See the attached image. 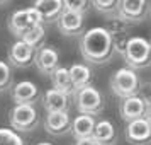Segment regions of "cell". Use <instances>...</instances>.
<instances>
[{"label":"cell","instance_id":"obj_1","mask_svg":"<svg viewBox=\"0 0 151 145\" xmlns=\"http://www.w3.org/2000/svg\"><path fill=\"white\" fill-rule=\"evenodd\" d=\"M80 55L87 63L105 65L112 60V38L104 28H92L80 36Z\"/></svg>","mask_w":151,"mask_h":145},{"label":"cell","instance_id":"obj_2","mask_svg":"<svg viewBox=\"0 0 151 145\" xmlns=\"http://www.w3.org/2000/svg\"><path fill=\"white\" fill-rule=\"evenodd\" d=\"M126 67L132 70H143L151 67V44L146 38L132 36L127 39L126 50L122 53Z\"/></svg>","mask_w":151,"mask_h":145},{"label":"cell","instance_id":"obj_3","mask_svg":"<svg viewBox=\"0 0 151 145\" xmlns=\"http://www.w3.org/2000/svg\"><path fill=\"white\" fill-rule=\"evenodd\" d=\"M110 89L121 99L137 96V92L141 89V79H139L136 70L122 67V68L116 70V74L112 75V79H110Z\"/></svg>","mask_w":151,"mask_h":145},{"label":"cell","instance_id":"obj_4","mask_svg":"<svg viewBox=\"0 0 151 145\" xmlns=\"http://www.w3.org/2000/svg\"><path fill=\"white\" fill-rule=\"evenodd\" d=\"M73 97H75V106L80 114H88V116L95 118L97 114H100L104 111V106H105L104 96L93 85L76 90Z\"/></svg>","mask_w":151,"mask_h":145},{"label":"cell","instance_id":"obj_5","mask_svg":"<svg viewBox=\"0 0 151 145\" xmlns=\"http://www.w3.org/2000/svg\"><path fill=\"white\" fill-rule=\"evenodd\" d=\"M9 123L15 133H29L39 125V113L36 106H14L9 113Z\"/></svg>","mask_w":151,"mask_h":145},{"label":"cell","instance_id":"obj_6","mask_svg":"<svg viewBox=\"0 0 151 145\" xmlns=\"http://www.w3.org/2000/svg\"><path fill=\"white\" fill-rule=\"evenodd\" d=\"M37 24H42L41 17L37 15V12L32 7H27V9H22V10H15L14 14L10 15V19H9V31L15 38L21 39L29 29L37 26Z\"/></svg>","mask_w":151,"mask_h":145},{"label":"cell","instance_id":"obj_7","mask_svg":"<svg viewBox=\"0 0 151 145\" xmlns=\"http://www.w3.org/2000/svg\"><path fill=\"white\" fill-rule=\"evenodd\" d=\"M150 10V2L146 0H117V17L126 24L141 22Z\"/></svg>","mask_w":151,"mask_h":145},{"label":"cell","instance_id":"obj_8","mask_svg":"<svg viewBox=\"0 0 151 145\" xmlns=\"http://www.w3.org/2000/svg\"><path fill=\"white\" fill-rule=\"evenodd\" d=\"M10 97L14 101V106H34L39 97V87L31 80H21L10 89Z\"/></svg>","mask_w":151,"mask_h":145},{"label":"cell","instance_id":"obj_9","mask_svg":"<svg viewBox=\"0 0 151 145\" xmlns=\"http://www.w3.org/2000/svg\"><path fill=\"white\" fill-rule=\"evenodd\" d=\"M58 62H60V55L56 48L46 46V44H41L39 48H36L32 63L42 75H51L58 68Z\"/></svg>","mask_w":151,"mask_h":145},{"label":"cell","instance_id":"obj_10","mask_svg":"<svg viewBox=\"0 0 151 145\" xmlns=\"http://www.w3.org/2000/svg\"><path fill=\"white\" fill-rule=\"evenodd\" d=\"M146 104H148V99L143 96H131L126 97V99H121V104H119V114L122 118V121L126 123H131L134 119H139V118H144V111H146Z\"/></svg>","mask_w":151,"mask_h":145},{"label":"cell","instance_id":"obj_11","mask_svg":"<svg viewBox=\"0 0 151 145\" xmlns=\"http://www.w3.org/2000/svg\"><path fill=\"white\" fill-rule=\"evenodd\" d=\"M126 140L131 145H150L151 144V126L150 123L139 118L131 123H126Z\"/></svg>","mask_w":151,"mask_h":145},{"label":"cell","instance_id":"obj_12","mask_svg":"<svg viewBox=\"0 0 151 145\" xmlns=\"http://www.w3.org/2000/svg\"><path fill=\"white\" fill-rule=\"evenodd\" d=\"M58 21V31L63 36H82L85 28V15L63 10Z\"/></svg>","mask_w":151,"mask_h":145},{"label":"cell","instance_id":"obj_13","mask_svg":"<svg viewBox=\"0 0 151 145\" xmlns=\"http://www.w3.org/2000/svg\"><path fill=\"white\" fill-rule=\"evenodd\" d=\"M34 48L26 44L22 39H17L9 48V65H12L15 68H26L34 60Z\"/></svg>","mask_w":151,"mask_h":145},{"label":"cell","instance_id":"obj_14","mask_svg":"<svg viewBox=\"0 0 151 145\" xmlns=\"http://www.w3.org/2000/svg\"><path fill=\"white\" fill-rule=\"evenodd\" d=\"M44 130L53 137H65L71 130L70 113H48L44 118Z\"/></svg>","mask_w":151,"mask_h":145},{"label":"cell","instance_id":"obj_15","mask_svg":"<svg viewBox=\"0 0 151 145\" xmlns=\"http://www.w3.org/2000/svg\"><path fill=\"white\" fill-rule=\"evenodd\" d=\"M41 104L46 109V113H70L71 96H66L55 89H49L41 97Z\"/></svg>","mask_w":151,"mask_h":145},{"label":"cell","instance_id":"obj_16","mask_svg":"<svg viewBox=\"0 0 151 145\" xmlns=\"http://www.w3.org/2000/svg\"><path fill=\"white\" fill-rule=\"evenodd\" d=\"M92 140L97 145H116L117 144V130L116 125L110 119H99L95 123Z\"/></svg>","mask_w":151,"mask_h":145},{"label":"cell","instance_id":"obj_17","mask_svg":"<svg viewBox=\"0 0 151 145\" xmlns=\"http://www.w3.org/2000/svg\"><path fill=\"white\" fill-rule=\"evenodd\" d=\"M31 7L41 17V22H53L63 12V0H36Z\"/></svg>","mask_w":151,"mask_h":145},{"label":"cell","instance_id":"obj_18","mask_svg":"<svg viewBox=\"0 0 151 145\" xmlns=\"http://www.w3.org/2000/svg\"><path fill=\"white\" fill-rule=\"evenodd\" d=\"M68 75H70V80H71V85H73L75 92L83 89V87H90L92 85L93 72L85 63H75V65L68 67Z\"/></svg>","mask_w":151,"mask_h":145},{"label":"cell","instance_id":"obj_19","mask_svg":"<svg viewBox=\"0 0 151 145\" xmlns=\"http://www.w3.org/2000/svg\"><path fill=\"white\" fill-rule=\"evenodd\" d=\"M97 119L93 116H88V114H78V116L73 118L71 121V135L75 137V140H80V138H92V133H93V128H95Z\"/></svg>","mask_w":151,"mask_h":145},{"label":"cell","instance_id":"obj_20","mask_svg":"<svg viewBox=\"0 0 151 145\" xmlns=\"http://www.w3.org/2000/svg\"><path fill=\"white\" fill-rule=\"evenodd\" d=\"M49 77H51V84H53L55 90L63 92L66 96H73L75 94V89H73L70 75H68V67H58Z\"/></svg>","mask_w":151,"mask_h":145},{"label":"cell","instance_id":"obj_21","mask_svg":"<svg viewBox=\"0 0 151 145\" xmlns=\"http://www.w3.org/2000/svg\"><path fill=\"white\" fill-rule=\"evenodd\" d=\"M44 34H46V31H44V26L42 24H37V26H34V28H31L26 33V34L22 36L21 39L26 44H29L31 48H39L41 46V43H42V39H44Z\"/></svg>","mask_w":151,"mask_h":145},{"label":"cell","instance_id":"obj_22","mask_svg":"<svg viewBox=\"0 0 151 145\" xmlns=\"http://www.w3.org/2000/svg\"><path fill=\"white\" fill-rule=\"evenodd\" d=\"M127 28L129 24H126L124 21H121L119 17H110V19H105V26L104 29L110 34V38H117V36H126L127 34Z\"/></svg>","mask_w":151,"mask_h":145},{"label":"cell","instance_id":"obj_23","mask_svg":"<svg viewBox=\"0 0 151 145\" xmlns=\"http://www.w3.org/2000/svg\"><path fill=\"white\" fill-rule=\"evenodd\" d=\"M90 5L95 9L99 14L105 15L107 19L116 17L117 14V0H93V2H90Z\"/></svg>","mask_w":151,"mask_h":145},{"label":"cell","instance_id":"obj_24","mask_svg":"<svg viewBox=\"0 0 151 145\" xmlns=\"http://www.w3.org/2000/svg\"><path fill=\"white\" fill-rule=\"evenodd\" d=\"M12 80H14L12 67H10L7 62L0 60V94L12 87Z\"/></svg>","mask_w":151,"mask_h":145},{"label":"cell","instance_id":"obj_25","mask_svg":"<svg viewBox=\"0 0 151 145\" xmlns=\"http://www.w3.org/2000/svg\"><path fill=\"white\" fill-rule=\"evenodd\" d=\"M63 10L87 15V12L90 10V2H87V0H63Z\"/></svg>","mask_w":151,"mask_h":145},{"label":"cell","instance_id":"obj_26","mask_svg":"<svg viewBox=\"0 0 151 145\" xmlns=\"http://www.w3.org/2000/svg\"><path fill=\"white\" fill-rule=\"evenodd\" d=\"M0 145H24V140L10 128H0Z\"/></svg>","mask_w":151,"mask_h":145},{"label":"cell","instance_id":"obj_27","mask_svg":"<svg viewBox=\"0 0 151 145\" xmlns=\"http://www.w3.org/2000/svg\"><path fill=\"white\" fill-rule=\"evenodd\" d=\"M73 145H97L92 138H80V140H75Z\"/></svg>","mask_w":151,"mask_h":145},{"label":"cell","instance_id":"obj_28","mask_svg":"<svg viewBox=\"0 0 151 145\" xmlns=\"http://www.w3.org/2000/svg\"><path fill=\"white\" fill-rule=\"evenodd\" d=\"M144 119L150 123V126H151V103L148 101V104H146V111H144Z\"/></svg>","mask_w":151,"mask_h":145},{"label":"cell","instance_id":"obj_29","mask_svg":"<svg viewBox=\"0 0 151 145\" xmlns=\"http://www.w3.org/2000/svg\"><path fill=\"white\" fill-rule=\"evenodd\" d=\"M36 145H53V144H49V142H39V144H36Z\"/></svg>","mask_w":151,"mask_h":145},{"label":"cell","instance_id":"obj_30","mask_svg":"<svg viewBox=\"0 0 151 145\" xmlns=\"http://www.w3.org/2000/svg\"><path fill=\"white\" fill-rule=\"evenodd\" d=\"M150 14H151V4H150Z\"/></svg>","mask_w":151,"mask_h":145},{"label":"cell","instance_id":"obj_31","mask_svg":"<svg viewBox=\"0 0 151 145\" xmlns=\"http://www.w3.org/2000/svg\"><path fill=\"white\" fill-rule=\"evenodd\" d=\"M150 44H151V41H150Z\"/></svg>","mask_w":151,"mask_h":145}]
</instances>
